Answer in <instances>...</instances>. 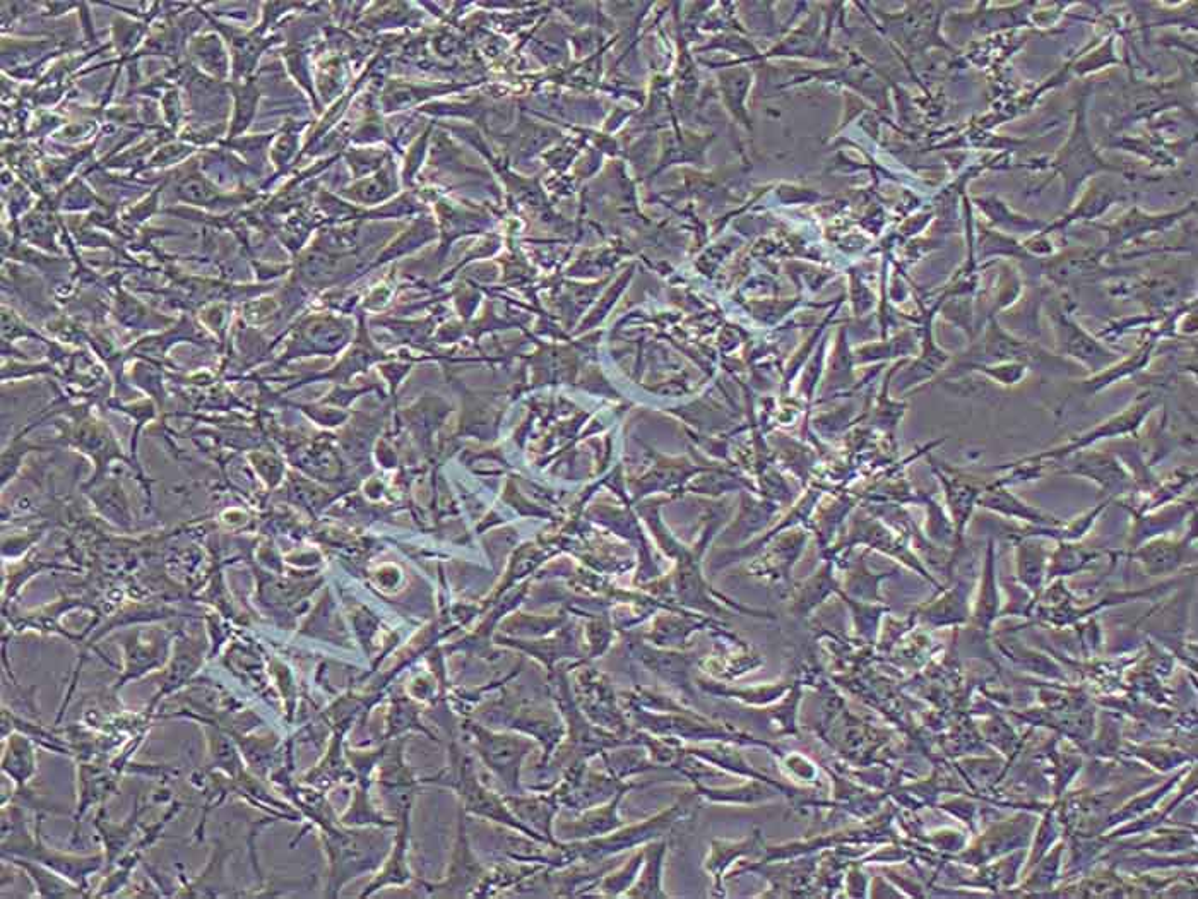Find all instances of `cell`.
Returning a JSON list of instances; mask_svg holds the SVG:
<instances>
[{
    "label": "cell",
    "instance_id": "cell-1",
    "mask_svg": "<svg viewBox=\"0 0 1198 899\" xmlns=\"http://www.w3.org/2000/svg\"><path fill=\"white\" fill-rule=\"evenodd\" d=\"M1074 470L1072 473L1084 475V477L1094 478L1099 483H1103L1104 487L1111 489L1113 485L1123 487L1128 482L1127 473L1123 471L1115 459L1106 454H1082L1075 456Z\"/></svg>",
    "mask_w": 1198,
    "mask_h": 899
}]
</instances>
